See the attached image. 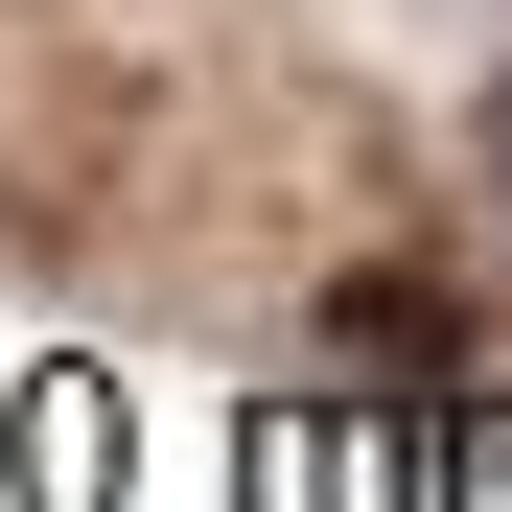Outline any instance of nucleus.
<instances>
[{
    "mask_svg": "<svg viewBox=\"0 0 512 512\" xmlns=\"http://www.w3.org/2000/svg\"><path fill=\"white\" fill-rule=\"evenodd\" d=\"M303 350H326V373H373V396H466V350H489V303L443 280V256H350V280L303 303Z\"/></svg>",
    "mask_w": 512,
    "mask_h": 512,
    "instance_id": "1",
    "label": "nucleus"
},
{
    "mask_svg": "<svg viewBox=\"0 0 512 512\" xmlns=\"http://www.w3.org/2000/svg\"><path fill=\"white\" fill-rule=\"evenodd\" d=\"M466 187H489V210H512V47H489V70H466Z\"/></svg>",
    "mask_w": 512,
    "mask_h": 512,
    "instance_id": "2",
    "label": "nucleus"
}]
</instances>
